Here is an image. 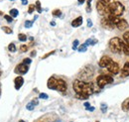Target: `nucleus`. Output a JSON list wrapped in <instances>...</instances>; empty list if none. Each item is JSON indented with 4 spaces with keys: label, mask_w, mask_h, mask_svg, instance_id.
Segmentation results:
<instances>
[{
    "label": "nucleus",
    "mask_w": 129,
    "mask_h": 122,
    "mask_svg": "<svg viewBox=\"0 0 129 122\" xmlns=\"http://www.w3.org/2000/svg\"><path fill=\"white\" fill-rule=\"evenodd\" d=\"M73 88L77 94H83V95L89 96L93 93V84L91 82H85L81 79L74 80Z\"/></svg>",
    "instance_id": "1"
},
{
    "label": "nucleus",
    "mask_w": 129,
    "mask_h": 122,
    "mask_svg": "<svg viewBox=\"0 0 129 122\" xmlns=\"http://www.w3.org/2000/svg\"><path fill=\"white\" fill-rule=\"evenodd\" d=\"M47 86L50 89L53 90H58L60 92H64L67 90L68 86H67V82L62 78H57L55 76H51L48 79L47 82Z\"/></svg>",
    "instance_id": "2"
},
{
    "label": "nucleus",
    "mask_w": 129,
    "mask_h": 122,
    "mask_svg": "<svg viewBox=\"0 0 129 122\" xmlns=\"http://www.w3.org/2000/svg\"><path fill=\"white\" fill-rule=\"evenodd\" d=\"M108 9H109L110 15L120 17L124 13L125 7H124V5L120 1H116L115 0V1H112V2H110L108 4Z\"/></svg>",
    "instance_id": "3"
},
{
    "label": "nucleus",
    "mask_w": 129,
    "mask_h": 122,
    "mask_svg": "<svg viewBox=\"0 0 129 122\" xmlns=\"http://www.w3.org/2000/svg\"><path fill=\"white\" fill-rule=\"evenodd\" d=\"M123 46H124V41H122L118 37H114L110 39L108 43L109 50L114 54H121L123 52Z\"/></svg>",
    "instance_id": "4"
},
{
    "label": "nucleus",
    "mask_w": 129,
    "mask_h": 122,
    "mask_svg": "<svg viewBox=\"0 0 129 122\" xmlns=\"http://www.w3.org/2000/svg\"><path fill=\"white\" fill-rule=\"evenodd\" d=\"M113 81V77L109 75H100L96 77V84L99 88H103L106 84H110Z\"/></svg>",
    "instance_id": "5"
},
{
    "label": "nucleus",
    "mask_w": 129,
    "mask_h": 122,
    "mask_svg": "<svg viewBox=\"0 0 129 122\" xmlns=\"http://www.w3.org/2000/svg\"><path fill=\"white\" fill-rule=\"evenodd\" d=\"M96 10L98 12V14H100L103 17H107V16L110 15L109 9H108V5L104 4L101 1H97L96 2Z\"/></svg>",
    "instance_id": "6"
},
{
    "label": "nucleus",
    "mask_w": 129,
    "mask_h": 122,
    "mask_svg": "<svg viewBox=\"0 0 129 122\" xmlns=\"http://www.w3.org/2000/svg\"><path fill=\"white\" fill-rule=\"evenodd\" d=\"M28 71H29V66L24 64V63H21V64L17 65L15 69H14V73L17 75H20V76L26 75L28 73Z\"/></svg>",
    "instance_id": "7"
},
{
    "label": "nucleus",
    "mask_w": 129,
    "mask_h": 122,
    "mask_svg": "<svg viewBox=\"0 0 129 122\" xmlns=\"http://www.w3.org/2000/svg\"><path fill=\"white\" fill-rule=\"evenodd\" d=\"M107 71L112 74V75H118L119 72H120V67H119V64L117 62L111 61V63L108 65V67L106 68Z\"/></svg>",
    "instance_id": "8"
},
{
    "label": "nucleus",
    "mask_w": 129,
    "mask_h": 122,
    "mask_svg": "<svg viewBox=\"0 0 129 122\" xmlns=\"http://www.w3.org/2000/svg\"><path fill=\"white\" fill-rule=\"evenodd\" d=\"M111 61H112V59H111L110 57H108V56H103V57L100 58V60L98 62V66H99L101 69L107 68L108 65L111 63Z\"/></svg>",
    "instance_id": "9"
},
{
    "label": "nucleus",
    "mask_w": 129,
    "mask_h": 122,
    "mask_svg": "<svg viewBox=\"0 0 129 122\" xmlns=\"http://www.w3.org/2000/svg\"><path fill=\"white\" fill-rule=\"evenodd\" d=\"M115 27H116L117 29H119V30L124 31L128 28V23H127L126 20H124V19H122V18L119 17V19H118V21H117Z\"/></svg>",
    "instance_id": "10"
},
{
    "label": "nucleus",
    "mask_w": 129,
    "mask_h": 122,
    "mask_svg": "<svg viewBox=\"0 0 129 122\" xmlns=\"http://www.w3.org/2000/svg\"><path fill=\"white\" fill-rule=\"evenodd\" d=\"M101 25H102L103 28H105V29H109V30H111V29H113V28H115L112 24L109 22V20L107 19V17H103V18L101 19Z\"/></svg>",
    "instance_id": "11"
},
{
    "label": "nucleus",
    "mask_w": 129,
    "mask_h": 122,
    "mask_svg": "<svg viewBox=\"0 0 129 122\" xmlns=\"http://www.w3.org/2000/svg\"><path fill=\"white\" fill-rule=\"evenodd\" d=\"M24 83V78L22 77L21 76H17L16 78L14 79V84H15V89L16 90H19L21 88V86L23 85Z\"/></svg>",
    "instance_id": "12"
},
{
    "label": "nucleus",
    "mask_w": 129,
    "mask_h": 122,
    "mask_svg": "<svg viewBox=\"0 0 129 122\" xmlns=\"http://www.w3.org/2000/svg\"><path fill=\"white\" fill-rule=\"evenodd\" d=\"M129 76V62H126L122 68L121 71V77H127Z\"/></svg>",
    "instance_id": "13"
},
{
    "label": "nucleus",
    "mask_w": 129,
    "mask_h": 122,
    "mask_svg": "<svg viewBox=\"0 0 129 122\" xmlns=\"http://www.w3.org/2000/svg\"><path fill=\"white\" fill-rule=\"evenodd\" d=\"M81 24H82V17H81V16H79L78 18H76L75 20L72 21V26H73L74 28L80 27Z\"/></svg>",
    "instance_id": "14"
},
{
    "label": "nucleus",
    "mask_w": 129,
    "mask_h": 122,
    "mask_svg": "<svg viewBox=\"0 0 129 122\" xmlns=\"http://www.w3.org/2000/svg\"><path fill=\"white\" fill-rule=\"evenodd\" d=\"M121 108H122L123 111H129V97L128 98H126V99L122 102Z\"/></svg>",
    "instance_id": "15"
},
{
    "label": "nucleus",
    "mask_w": 129,
    "mask_h": 122,
    "mask_svg": "<svg viewBox=\"0 0 129 122\" xmlns=\"http://www.w3.org/2000/svg\"><path fill=\"white\" fill-rule=\"evenodd\" d=\"M96 43H97V40H95V39H87L84 44H85L86 46H93V45H95Z\"/></svg>",
    "instance_id": "16"
},
{
    "label": "nucleus",
    "mask_w": 129,
    "mask_h": 122,
    "mask_svg": "<svg viewBox=\"0 0 129 122\" xmlns=\"http://www.w3.org/2000/svg\"><path fill=\"white\" fill-rule=\"evenodd\" d=\"M123 40H124V43L129 47V31L124 32V34H123Z\"/></svg>",
    "instance_id": "17"
},
{
    "label": "nucleus",
    "mask_w": 129,
    "mask_h": 122,
    "mask_svg": "<svg viewBox=\"0 0 129 122\" xmlns=\"http://www.w3.org/2000/svg\"><path fill=\"white\" fill-rule=\"evenodd\" d=\"M9 15L11 16V17H13V18H16L17 16L19 15V11L17 9H15V8H13V9H11L9 11Z\"/></svg>",
    "instance_id": "18"
},
{
    "label": "nucleus",
    "mask_w": 129,
    "mask_h": 122,
    "mask_svg": "<svg viewBox=\"0 0 129 122\" xmlns=\"http://www.w3.org/2000/svg\"><path fill=\"white\" fill-rule=\"evenodd\" d=\"M8 50H9V52H11V53H15L17 51L15 44H14V43H10V44L8 45Z\"/></svg>",
    "instance_id": "19"
},
{
    "label": "nucleus",
    "mask_w": 129,
    "mask_h": 122,
    "mask_svg": "<svg viewBox=\"0 0 129 122\" xmlns=\"http://www.w3.org/2000/svg\"><path fill=\"white\" fill-rule=\"evenodd\" d=\"M36 10L38 11V13H42L43 12V9H42V7H41V3H40V1L39 0H37L36 1Z\"/></svg>",
    "instance_id": "20"
},
{
    "label": "nucleus",
    "mask_w": 129,
    "mask_h": 122,
    "mask_svg": "<svg viewBox=\"0 0 129 122\" xmlns=\"http://www.w3.org/2000/svg\"><path fill=\"white\" fill-rule=\"evenodd\" d=\"M86 50H87V46L85 44H82V45H81V46L78 48V51L80 53H84V52H86Z\"/></svg>",
    "instance_id": "21"
},
{
    "label": "nucleus",
    "mask_w": 129,
    "mask_h": 122,
    "mask_svg": "<svg viewBox=\"0 0 129 122\" xmlns=\"http://www.w3.org/2000/svg\"><path fill=\"white\" fill-rule=\"evenodd\" d=\"M52 15L54 16V17H60V16L62 15V11L60 9H55V10H53Z\"/></svg>",
    "instance_id": "22"
},
{
    "label": "nucleus",
    "mask_w": 129,
    "mask_h": 122,
    "mask_svg": "<svg viewBox=\"0 0 129 122\" xmlns=\"http://www.w3.org/2000/svg\"><path fill=\"white\" fill-rule=\"evenodd\" d=\"M91 1L92 0H86V12L87 13L91 12Z\"/></svg>",
    "instance_id": "23"
},
{
    "label": "nucleus",
    "mask_w": 129,
    "mask_h": 122,
    "mask_svg": "<svg viewBox=\"0 0 129 122\" xmlns=\"http://www.w3.org/2000/svg\"><path fill=\"white\" fill-rule=\"evenodd\" d=\"M18 39L21 42H25V41H27V36L25 34H19L18 35Z\"/></svg>",
    "instance_id": "24"
},
{
    "label": "nucleus",
    "mask_w": 129,
    "mask_h": 122,
    "mask_svg": "<svg viewBox=\"0 0 129 122\" xmlns=\"http://www.w3.org/2000/svg\"><path fill=\"white\" fill-rule=\"evenodd\" d=\"M1 29H2L3 32H5L6 34H12V33H13L12 30H11L9 27H6V26H2V27H1Z\"/></svg>",
    "instance_id": "25"
},
{
    "label": "nucleus",
    "mask_w": 129,
    "mask_h": 122,
    "mask_svg": "<svg viewBox=\"0 0 129 122\" xmlns=\"http://www.w3.org/2000/svg\"><path fill=\"white\" fill-rule=\"evenodd\" d=\"M35 106H36V105H35V103H34L33 101H31V102H29V103L26 105V108H27L28 110H30V111H31V110H34Z\"/></svg>",
    "instance_id": "26"
},
{
    "label": "nucleus",
    "mask_w": 129,
    "mask_h": 122,
    "mask_svg": "<svg viewBox=\"0 0 129 122\" xmlns=\"http://www.w3.org/2000/svg\"><path fill=\"white\" fill-rule=\"evenodd\" d=\"M34 22H35L34 20H32V21L27 20V21L25 22V25H24V26H25V28H31V27L33 26V23H34Z\"/></svg>",
    "instance_id": "27"
},
{
    "label": "nucleus",
    "mask_w": 129,
    "mask_h": 122,
    "mask_svg": "<svg viewBox=\"0 0 129 122\" xmlns=\"http://www.w3.org/2000/svg\"><path fill=\"white\" fill-rule=\"evenodd\" d=\"M89 96H86V95H83V94H77L76 93V98H78V99H81V100H83V99H87Z\"/></svg>",
    "instance_id": "28"
},
{
    "label": "nucleus",
    "mask_w": 129,
    "mask_h": 122,
    "mask_svg": "<svg viewBox=\"0 0 129 122\" xmlns=\"http://www.w3.org/2000/svg\"><path fill=\"white\" fill-rule=\"evenodd\" d=\"M35 9H36V5L30 4V5H29V8H28V13H29V14H32Z\"/></svg>",
    "instance_id": "29"
},
{
    "label": "nucleus",
    "mask_w": 129,
    "mask_h": 122,
    "mask_svg": "<svg viewBox=\"0 0 129 122\" xmlns=\"http://www.w3.org/2000/svg\"><path fill=\"white\" fill-rule=\"evenodd\" d=\"M79 44H80L79 40H75V41H74V43H73V50H74V51L78 50V48H79Z\"/></svg>",
    "instance_id": "30"
},
{
    "label": "nucleus",
    "mask_w": 129,
    "mask_h": 122,
    "mask_svg": "<svg viewBox=\"0 0 129 122\" xmlns=\"http://www.w3.org/2000/svg\"><path fill=\"white\" fill-rule=\"evenodd\" d=\"M28 48L29 47L27 46V45H22V46L20 47V52L21 53H26L28 51Z\"/></svg>",
    "instance_id": "31"
},
{
    "label": "nucleus",
    "mask_w": 129,
    "mask_h": 122,
    "mask_svg": "<svg viewBox=\"0 0 129 122\" xmlns=\"http://www.w3.org/2000/svg\"><path fill=\"white\" fill-rule=\"evenodd\" d=\"M100 109H101V111H102L103 113H105L106 110H107V104H106V103H101V104H100Z\"/></svg>",
    "instance_id": "32"
},
{
    "label": "nucleus",
    "mask_w": 129,
    "mask_h": 122,
    "mask_svg": "<svg viewBox=\"0 0 129 122\" xmlns=\"http://www.w3.org/2000/svg\"><path fill=\"white\" fill-rule=\"evenodd\" d=\"M39 98H41V99H48L49 95L47 94V93L42 92V93H40V94H39Z\"/></svg>",
    "instance_id": "33"
},
{
    "label": "nucleus",
    "mask_w": 129,
    "mask_h": 122,
    "mask_svg": "<svg viewBox=\"0 0 129 122\" xmlns=\"http://www.w3.org/2000/svg\"><path fill=\"white\" fill-rule=\"evenodd\" d=\"M4 18H5V20H6L8 23H11V22L13 21V17H11L10 15H7V14H5V15H4Z\"/></svg>",
    "instance_id": "34"
},
{
    "label": "nucleus",
    "mask_w": 129,
    "mask_h": 122,
    "mask_svg": "<svg viewBox=\"0 0 129 122\" xmlns=\"http://www.w3.org/2000/svg\"><path fill=\"white\" fill-rule=\"evenodd\" d=\"M55 53H56V51H52V52H50V53H48V54H46L45 56H43V57H42V60H45V59H47L48 57L52 56V55H54Z\"/></svg>",
    "instance_id": "35"
},
{
    "label": "nucleus",
    "mask_w": 129,
    "mask_h": 122,
    "mask_svg": "<svg viewBox=\"0 0 129 122\" xmlns=\"http://www.w3.org/2000/svg\"><path fill=\"white\" fill-rule=\"evenodd\" d=\"M22 63H24V64H26V65H28V66H29V65L32 63V60H31V59H29V58H25Z\"/></svg>",
    "instance_id": "36"
},
{
    "label": "nucleus",
    "mask_w": 129,
    "mask_h": 122,
    "mask_svg": "<svg viewBox=\"0 0 129 122\" xmlns=\"http://www.w3.org/2000/svg\"><path fill=\"white\" fill-rule=\"evenodd\" d=\"M87 27H92V21L90 19H87Z\"/></svg>",
    "instance_id": "37"
},
{
    "label": "nucleus",
    "mask_w": 129,
    "mask_h": 122,
    "mask_svg": "<svg viewBox=\"0 0 129 122\" xmlns=\"http://www.w3.org/2000/svg\"><path fill=\"white\" fill-rule=\"evenodd\" d=\"M85 109H86L87 111H94V109H95V108H94L93 106H89V107H86Z\"/></svg>",
    "instance_id": "38"
},
{
    "label": "nucleus",
    "mask_w": 129,
    "mask_h": 122,
    "mask_svg": "<svg viewBox=\"0 0 129 122\" xmlns=\"http://www.w3.org/2000/svg\"><path fill=\"white\" fill-rule=\"evenodd\" d=\"M98 1H101V2H103V3L106 4V5H108V4L110 3V0H98Z\"/></svg>",
    "instance_id": "39"
},
{
    "label": "nucleus",
    "mask_w": 129,
    "mask_h": 122,
    "mask_svg": "<svg viewBox=\"0 0 129 122\" xmlns=\"http://www.w3.org/2000/svg\"><path fill=\"white\" fill-rule=\"evenodd\" d=\"M32 101H33V102H34V103H35V105H38V103H39V101H38V99H37V98H35V99H33Z\"/></svg>",
    "instance_id": "40"
},
{
    "label": "nucleus",
    "mask_w": 129,
    "mask_h": 122,
    "mask_svg": "<svg viewBox=\"0 0 129 122\" xmlns=\"http://www.w3.org/2000/svg\"><path fill=\"white\" fill-rule=\"evenodd\" d=\"M36 54H37V52H36L35 50L32 51V52H31V57H35V56H36Z\"/></svg>",
    "instance_id": "41"
},
{
    "label": "nucleus",
    "mask_w": 129,
    "mask_h": 122,
    "mask_svg": "<svg viewBox=\"0 0 129 122\" xmlns=\"http://www.w3.org/2000/svg\"><path fill=\"white\" fill-rule=\"evenodd\" d=\"M83 104H84V107H85V108H86V107L90 106V103H89V102H84Z\"/></svg>",
    "instance_id": "42"
},
{
    "label": "nucleus",
    "mask_w": 129,
    "mask_h": 122,
    "mask_svg": "<svg viewBox=\"0 0 129 122\" xmlns=\"http://www.w3.org/2000/svg\"><path fill=\"white\" fill-rule=\"evenodd\" d=\"M27 3H28V0H22V4L23 5H27Z\"/></svg>",
    "instance_id": "43"
},
{
    "label": "nucleus",
    "mask_w": 129,
    "mask_h": 122,
    "mask_svg": "<svg viewBox=\"0 0 129 122\" xmlns=\"http://www.w3.org/2000/svg\"><path fill=\"white\" fill-rule=\"evenodd\" d=\"M78 2H79V4H83L85 2V0H78Z\"/></svg>",
    "instance_id": "44"
},
{
    "label": "nucleus",
    "mask_w": 129,
    "mask_h": 122,
    "mask_svg": "<svg viewBox=\"0 0 129 122\" xmlns=\"http://www.w3.org/2000/svg\"><path fill=\"white\" fill-rule=\"evenodd\" d=\"M50 24H51L52 26H56V22H55V21H52V22H51Z\"/></svg>",
    "instance_id": "45"
},
{
    "label": "nucleus",
    "mask_w": 129,
    "mask_h": 122,
    "mask_svg": "<svg viewBox=\"0 0 129 122\" xmlns=\"http://www.w3.org/2000/svg\"><path fill=\"white\" fill-rule=\"evenodd\" d=\"M29 40H30V41H33V40H34V38H33V37H30V38H29Z\"/></svg>",
    "instance_id": "46"
},
{
    "label": "nucleus",
    "mask_w": 129,
    "mask_h": 122,
    "mask_svg": "<svg viewBox=\"0 0 129 122\" xmlns=\"http://www.w3.org/2000/svg\"><path fill=\"white\" fill-rule=\"evenodd\" d=\"M0 15H3V13H2V12H1V11H0Z\"/></svg>",
    "instance_id": "47"
},
{
    "label": "nucleus",
    "mask_w": 129,
    "mask_h": 122,
    "mask_svg": "<svg viewBox=\"0 0 129 122\" xmlns=\"http://www.w3.org/2000/svg\"><path fill=\"white\" fill-rule=\"evenodd\" d=\"M19 122H25V121H24V120H20Z\"/></svg>",
    "instance_id": "48"
},
{
    "label": "nucleus",
    "mask_w": 129,
    "mask_h": 122,
    "mask_svg": "<svg viewBox=\"0 0 129 122\" xmlns=\"http://www.w3.org/2000/svg\"><path fill=\"white\" fill-rule=\"evenodd\" d=\"M0 94H1V87H0Z\"/></svg>",
    "instance_id": "49"
},
{
    "label": "nucleus",
    "mask_w": 129,
    "mask_h": 122,
    "mask_svg": "<svg viewBox=\"0 0 129 122\" xmlns=\"http://www.w3.org/2000/svg\"><path fill=\"white\" fill-rule=\"evenodd\" d=\"M10 1H14V0H10Z\"/></svg>",
    "instance_id": "50"
},
{
    "label": "nucleus",
    "mask_w": 129,
    "mask_h": 122,
    "mask_svg": "<svg viewBox=\"0 0 129 122\" xmlns=\"http://www.w3.org/2000/svg\"><path fill=\"white\" fill-rule=\"evenodd\" d=\"M96 122H99V121H96Z\"/></svg>",
    "instance_id": "51"
}]
</instances>
